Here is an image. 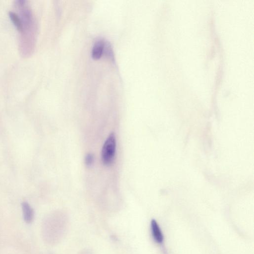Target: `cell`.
Returning a JSON list of instances; mask_svg holds the SVG:
<instances>
[{"label":"cell","mask_w":254,"mask_h":254,"mask_svg":"<svg viewBox=\"0 0 254 254\" xmlns=\"http://www.w3.org/2000/svg\"><path fill=\"white\" fill-rule=\"evenodd\" d=\"M103 54L109 59L113 60V51L111 44L108 41L105 42Z\"/></svg>","instance_id":"obj_8"},{"label":"cell","mask_w":254,"mask_h":254,"mask_svg":"<svg viewBox=\"0 0 254 254\" xmlns=\"http://www.w3.org/2000/svg\"><path fill=\"white\" fill-rule=\"evenodd\" d=\"M106 41L99 38L94 42L91 50V56L94 59H98L103 55Z\"/></svg>","instance_id":"obj_4"},{"label":"cell","mask_w":254,"mask_h":254,"mask_svg":"<svg viewBox=\"0 0 254 254\" xmlns=\"http://www.w3.org/2000/svg\"><path fill=\"white\" fill-rule=\"evenodd\" d=\"M14 5L20 18L21 28L18 32L19 51L21 56L28 58L35 50L37 34V23L32 10L26 0H17Z\"/></svg>","instance_id":"obj_1"},{"label":"cell","mask_w":254,"mask_h":254,"mask_svg":"<svg viewBox=\"0 0 254 254\" xmlns=\"http://www.w3.org/2000/svg\"><path fill=\"white\" fill-rule=\"evenodd\" d=\"M94 160V155L92 153H88L85 157V164L88 167L92 165Z\"/></svg>","instance_id":"obj_9"},{"label":"cell","mask_w":254,"mask_h":254,"mask_svg":"<svg viewBox=\"0 0 254 254\" xmlns=\"http://www.w3.org/2000/svg\"><path fill=\"white\" fill-rule=\"evenodd\" d=\"M67 220L61 214L52 213L44 219L42 233L44 241L49 244H54L62 238L67 226Z\"/></svg>","instance_id":"obj_2"},{"label":"cell","mask_w":254,"mask_h":254,"mask_svg":"<svg viewBox=\"0 0 254 254\" xmlns=\"http://www.w3.org/2000/svg\"><path fill=\"white\" fill-rule=\"evenodd\" d=\"M8 16L12 24L19 32L21 28V23L19 15L15 11H10L8 12Z\"/></svg>","instance_id":"obj_7"},{"label":"cell","mask_w":254,"mask_h":254,"mask_svg":"<svg viewBox=\"0 0 254 254\" xmlns=\"http://www.w3.org/2000/svg\"><path fill=\"white\" fill-rule=\"evenodd\" d=\"M21 209L24 221L26 223H31L34 217V211L32 207L28 202L23 201L21 203Z\"/></svg>","instance_id":"obj_5"},{"label":"cell","mask_w":254,"mask_h":254,"mask_svg":"<svg viewBox=\"0 0 254 254\" xmlns=\"http://www.w3.org/2000/svg\"><path fill=\"white\" fill-rule=\"evenodd\" d=\"M116 148V136L112 132L105 140L101 151L102 162L106 166H109L114 161Z\"/></svg>","instance_id":"obj_3"},{"label":"cell","mask_w":254,"mask_h":254,"mask_svg":"<svg viewBox=\"0 0 254 254\" xmlns=\"http://www.w3.org/2000/svg\"><path fill=\"white\" fill-rule=\"evenodd\" d=\"M151 228L152 236L154 239L157 243H162L163 240V236L161 230L155 220H152L151 223Z\"/></svg>","instance_id":"obj_6"}]
</instances>
